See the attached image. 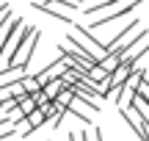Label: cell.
<instances>
[{
    "instance_id": "5b68a950",
    "label": "cell",
    "mask_w": 149,
    "mask_h": 141,
    "mask_svg": "<svg viewBox=\"0 0 149 141\" xmlns=\"http://www.w3.org/2000/svg\"><path fill=\"white\" fill-rule=\"evenodd\" d=\"M25 122H28V127H25V133H22V138H28V136H31L33 130H36V127L47 125V122H50V116L44 114L42 108H36V111H33V114H28V116H25Z\"/></svg>"
},
{
    "instance_id": "277c9868",
    "label": "cell",
    "mask_w": 149,
    "mask_h": 141,
    "mask_svg": "<svg viewBox=\"0 0 149 141\" xmlns=\"http://www.w3.org/2000/svg\"><path fill=\"white\" fill-rule=\"evenodd\" d=\"M149 53V28H141V33H138V39H135L133 44H127V50L122 53V64H130V66H135L141 58Z\"/></svg>"
},
{
    "instance_id": "52a82bcc",
    "label": "cell",
    "mask_w": 149,
    "mask_h": 141,
    "mask_svg": "<svg viewBox=\"0 0 149 141\" xmlns=\"http://www.w3.org/2000/svg\"><path fill=\"white\" fill-rule=\"evenodd\" d=\"M119 97H116V105L119 108H130L133 105V100H135V89L130 86V83H122V89H119Z\"/></svg>"
},
{
    "instance_id": "8fae6325",
    "label": "cell",
    "mask_w": 149,
    "mask_h": 141,
    "mask_svg": "<svg viewBox=\"0 0 149 141\" xmlns=\"http://www.w3.org/2000/svg\"><path fill=\"white\" fill-rule=\"evenodd\" d=\"M80 136H83V141H105V136H102V130H100V127H94L91 138H86V133H80Z\"/></svg>"
},
{
    "instance_id": "4fadbf2b",
    "label": "cell",
    "mask_w": 149,
    "mask_h": 141,
    "mask_svg": "<svg viewBox=\"0 0 149 141\" xmlns=\"http://www.w3.org/2000/svg\"><path fill=\"white\" fill-rule=\"evenodd\" d=\"M69 141H83V136H80V133H72V136H69Z\"/></svg>"
},
{
    "instance_id": "3957f363",
    "label": "cell",
    "mask_w": 149,
    "mask_h": 141,
    "mask_svg": "<svg viewBox=\"0 0 149 141\" xmlns=\"http://www.w3.org/2000/svg\"><path fill=\"white\" fill-rule=\"evenodd\" d=\"M144 3V0H119L116 6H113V11H108L105 17H100V20H94L91 22V28L88 31H97V28H105V25H111V22H116V20H122V17H127L133 8H138V6Z\"/></svg>"
},
{
    "instance_id": "ba28073f",
    "label": "cell",
    "mask_w": 149,
    "mask_h": 141,
    "mask_svg": "<svg viewBox=\"0 0 149 141\" xmlns=\"http://www.w3.org/2000/svg\"><path fill=\"white\" fill-rule=\"evenodd\" d=\"M61 89H69V86H66V83H64V80H61V77H55V80H50V83H47V86H44V89H42V91H44V94H47V97H50V103H53V100H55V97H58V91H61Z\"/></svg>"
},
{
    "instance_id": "6da1fadb",
    "label": "cell",
    "mask_w": 149,
    "mask_h": 141,
    "mask_svg": "<svg viewBox=\"0 0 149 141\" xmlns=\"http://www.w3.org/2000/svg\"><path fill=\"white\" fill-rule=\"evenodd\" d=\"M31 31H36V25H25L22 20H11L8 22V31H6V36H3V44H0V64H8L14 50L22 44V39Z\"/></svg>"
},
{
    "instance_id": "9c48e42d",
    "label": "cell",
    "mask_w": 149,
    "mask_h": 141,
    "mask_svg": "<svg viewBox=\"0 0 149 141\" xmlns=\"http://www.w3.org/2000/svg\"><path fill=\"white\" fill-rule=\"evenodd\" d=\"M19 86H22V91H25L28 97L39 91V83H36V77H33V75H25V77H22V80H19Z\"/></svg>"
},
{
    "instance_id": "30bf717a",
    "label": "cell",
    "mask_w": 149,
    "mask_h": 141,
    "mask_svg": "<svg viewBox=\"0 0 149 141\" xmlns=\"http://www.w3.org/2000/svg\"><path fill=\"white\" fill-rule=\"evenodd\" d=\"M119 64H122V61H119V58H116V55H113V53H108V55H105V58H102V61H100V66H102V69H105V72H108V75H111V72H113V69H116V66H119Z\"/></svg>"
},
{
    "instance_id": "7c38bea8",
    "label": "cell",
    "mask_w": 149,
    "mask_h": 141,
    "mask_svg": "<svg viewBox=\"0 0 149 141\" xmlns=\"http://www.w3.org/2000/svg\"><path fill=\"white\" fill-rule=\"evenodd\" d=\"M141 75H144V83H149V66H144V69H141Z\"/></svg>"
},
{
    "instance_id": "7a4b0ae2",
    "label": "cell",
    "mask_w": 149,
    "mask_h": 141,
    "mask_svg": "<svg viewBox=\"0 0 149 141\" xmlns=\"http://www.w3.org/2000/svg\"><path fill=\"white\" fill-rule=\"evenodd\" d=\"M39 39H42L39 28H36V31H31L25 39H22V44L14 50V55H11V61H8L6 66H19V69H25V66L31 64V58H33V53H36V47H39Z\"/></svg>"
},
{
    "instance_id": "5bb4252c",
    "label": "cell",
    "mask_w": 149,
    "mask_h": 141,
    "mask_svg": "<svg viewBox=\"0 0 149 141\" xmlns=\"http://www.w3.org/2000/svg\"><path fill=\"white\" fill-rule=\"evenodd\" d=\"M8 8V0H0V11H6Z\"/></svg>"
},
{
    "instance_id": "8992f818",
    "label": "cell",
    "mask_w": 149,
    "mask_h": 141,
    "mask_svg": "<svg viewBox=\"0 0 149 141\" xmlns=\"http://www.w3.org/2000/svg\"><path fill=\"white\" fill-rule=\"evenodd\" d=\"M22 77H25V69H19V66H6V69H0V89L11 86V83H19Z\"/></svg>"
}]
</instances>
